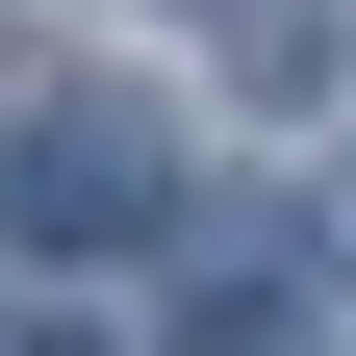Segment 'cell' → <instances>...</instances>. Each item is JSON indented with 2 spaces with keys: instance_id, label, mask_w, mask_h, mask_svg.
Returning a JSON list of instances; mask_svg holds the SVG:
<instances>
[{
  "instance_id": "obj_1",
  "label": "cell",
  "mask_w": 356,
  "mask_h": 356,
  "mask_svg": "<svg viewBox=\"0 0 356 356\" xmlns=\"http://www.w3.org/2000/svg\"><path fill=\"white\" fill-rule=\"evenodd\" d=\"M0 229H26V254H153V229H178V102L51 76V102L0 127Z\"/></svg>"
}]
</instances>
